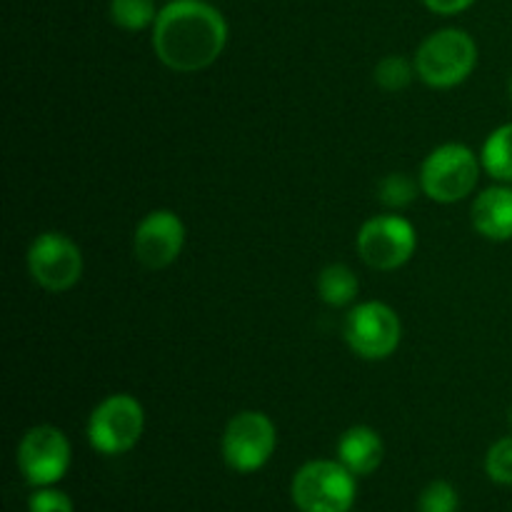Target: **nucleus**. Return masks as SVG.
Here are the masks:
<instances>
[{
    "label": "nucleus",
    "mask_w": 512,
    "mask_h": 512,
    "mask_svg": "<svg viewBox=\"0 0 512 512\" xmlns=\"http://www.w3.org/2000/svg\"><path fill=\"white\" fill-rule=\"evenodd\" d=\"M228 45L223 13L205 0H170L153 25V50L165 68L198 73L210 68Z\"/></svg>",
    "instance_id": "obj_1"
},
{
    "label": "nucleus",
    "mask_w": 512,
    "mask_h": 512,
    "mask_svg": "<svg viewBox=\"0 0 512 512\" xmlns=\"http://www.w3.org/2000/svg\"><path fill=\"white\" fill-rule=\"evenodd\" d=\"M418 512H460V495L448 480H433L418 498Z\"/></svg>",
    "instance_id": "obj_19"
},
{
    "label": "nucleus",
    "mask_w": 512,
    "mask_h": 512,
    "mask_svg": "<svg viewBox=\"0 0 512 512\" xmlns=\"http://www.w3.org/2000/svg\"><path fill=\"white\" fill-rule=\"evenodd\" d=\"M480 163L478 155L463 143H445L430 150L420 165V190L433 203L453 205L468 198L478 188Z\"/></svg>",
    "instance_id": "obj_4"
},
{
    "label": "nucleus",
    "mask_w": 512,
    "mask_h": 512,
    "mask_svg": "<svg viewBox=\"0 0 512 512\" xmlns=\"http://www.w3.org/2000/svg\"><path fill=\"white\" fill-rule=\"evenodd\" d=\"M28 273L38 288L65 293L83 278V253L65 233L48 230L30 243Z\"/></svg>",
    "instance_id": "obj_10"
},
{
    "label": "nucleus",
    "mask_w": 512,
    "mask_h": 512,
    "mask_svg": "<svg viewBox=\"0 0 512 512\" xmlns=\"http://www.w3.org/2000/svg\"><path fill=\"white\" fill-rule=\"evenodd\" d=\"M413 63L425 85L448 90L473 75L478 65V45L460 28L435 30L418 45Z\"/></svg>",
    "instance_id": "obj_2"
},
{
    "label": "nucleus",
    "mask_w": 512,
    "mask_h": 512,
    "mask_svg": "<svg viewBox=\"0 0 512 512\" xmlns=\"http://www.w3.org/2000/svg\"><path fill=\"white\" fill-rule=\"evenodd\" d=\"M355 248L368 268L390 273V270L403 268L413 258L418 248V235H415L413 223L403 215H375L365 220L363 228L358 230Z\"/></svg>",
    "instance_id": "obj_8"
},
{
    "label": "nucleus",
    "mask_w": 512,
    "mask_h": 512,
    "mask_svg": "<svg viewBox=\"0 0 512 512\" xmlns=\"http://www.w3.org/2000/svg\"><path fill=\"white\" fill-rule=\"evenodd\" d=\"M480 163L490 178L512 185V123L500 125L485 138Z\"/></svg>",
    "instance_id": "obj_15"
},
{
    "label": "nucleus",
    "mask_w": 512,
    "mask_h": 512,
    "mask_svg": "<svg viewBox=\"0 0 512 512\" xmlns=\"http://www.w3.org/2000/svg\"><path fill=\"white\" fill-rule=\"evenodd\" d=\"M355 475L340 460H308L290 483V498L300 512H350L358 498Z\"/></svg>",
    "instance_id": "obj_3"
},
{
    "label": "nucleus",
    "mask_w": 512,
    "mask_h": 512,
    "mask_svg": "<svg viewBox=\"0 0 512 512\" xmlns=\"http://www.w3.org/2000/svg\"><path fill=\"white\" fill-rule=\"evenodd\" d=\"M318 298L330 308H345V305L355 303L360 290V280L348 265L333 263L328 268L320 270L318 275Z\"/></svg>",
    "instance_id": "obj_14"
},
{
    "label": "nucleus",
    "mask_w": 512,
    "mask_h": 512,
    "mask_svg": "<svg viewBox=\"0 0 512 512\" xmlns=\"http://www.w3.org/2000/svg\"><path fill=\"white\" fill-rule=\"evenodd\" d=\"M508 95H510V103H512V75H510V83H508Z\"/></svg>",
    "instance_id": "obj_23"
},
{
    "label": "nucleus",
    "mask_w": 512,
    "mask_h": 512,
    "mask_svg": "<svg viewBox=\"0 0 512 512\" xmlns=\"http://www.w3.org/2000/svg\"><path fill=\"white\" fill-rule=\"evenodd\" d=\"M385 443L370 425H353L338 440V460L355 475L365 478L383 465Z\"/></svg>",
    "instance_id": "obj_13"
},
{
    "label": "nucleus",
    "mask_w": 512,
    "mask_h": 512,
    "mask_svg": "<svg viewBox=\"0 0 512 512\" xmlns=\"http://www.w3.org/2000/svg\"><path fill=\"white\" fill-rule=\"evenodd\" d=\"M185 245V223L168 208L150 210L133 235V255L143 268L163 270L178 260Z\"/></svg>",
    "instance_id": "obj_11"
},
{
    "label": "nucleus",
    "mask_w": 512,
    "mask_h": 512,
    "mask_svg": "<svg viewBox=\"0 0 512 512\" xmlns=\"http://www.w3.org/2000/svg\"><path fill=\"white\" fill-rule=\"evenodd\" d=\"M418 188H420V183H415L410 175L390 173L380 180L378 198L383 200L388 208L403 210V208H408L415 198H418Z\"/></svg>",
    "instance_id": "obj_18"
},
{
    "label": "nucleus",
    "mask_w": 512,
    "mask_h": 512,
    "mask_svg": "<svg viewBox=\"0 0 512 512\" xmlns=\"http://www.w3.org/2000/svg\"><path fill=\"white\" fill-rule=\"evenodd\" d=\"M485 473L495 485L510 488L512 485V435L495 440L485 453Z\"/></svg>",
    "instance_id": "obj_20"
},
{
    "label": "nucleus",
    "mask_w": 512,
    "mask_h": 512,
    "mask_svg": "<svg viewBox=\"0 0 512 512\" xmlns=\"http://www.w3.org/2000/svg\"><path fill=\"white\" fill-rule=\"evenodd\" d=\"M278 448L275 423L260 410H243L228 420L220 438V455L233 473L250 475L263 470Z\"/></svg>",
    "instance_id": "obj_5"
},
{
    "label": "nucleus",
    "mask_w": 512,
    "mask_h": 512,
    "mask_svg": "<svg viewBox=\"0 0 512 512\" xmlns=\"http://www.w3.org/2000/svg\"><path fill=\"white\" fill-rule=\"evenodd\" d=\"M343 338L358 358L385 360L398 350L403 340V323L388 303L365 300L353 305V310L345 315Z\"/></svg>",
    "instance_id": "obj_7"
},
{
    "label": "nucleus",
    "mask_w": 512,
    "mask_h": 512,
    "mask_svg": "<svg viewBox=\"0 0 512 512\" xmlns=\"http://www.w3.org/2000/svg\"><path fill=\"white\" fill-rule=\"evenodd\" d=\"M470 223L480 238L490 243L512 240V185H493L485 188L470 208Z\"/></svg>",
    "instance_id": "obj_12"
},
{
    "label": "nucleus",
    "mask_w": 512,
    "mask_h": 512,
    "mask_svg": "<svg viewBox=\"0 0 512 512\" xmlns=\"http://www.w3.org/2000/svg\"><path fill=\"white\" fill-rule=\"evenodd\" d=\"M18 470L30 488L58 485L68 475L73 450L68 435L55 425H33L18 443Z\"/></svg>",
    "instance_id": "obj_9"
},
{
    "label": "nucleus",
    "mask_w": 512,
    "mask_h": 512,
    "mask_svg": "<svg viewBox=\"0 0 512 512\" xmlns=\"http://www.w3.org/2000/svg\"><path fill=\"white\" fill-rule=\"evenodd\" d=\"M28 512H75V505L68 493L48 485V488H33L28 498Z\"/></svg>",
    "instance_id": "obj_21"
},
{
    "label": "nucleus",
    "mask_w": 512,
    "mask_h": 512,
    "mask_svg": "<svg viewBox=\"0 0 512 512\" xmlns=\"http://www.w3.org/2000/svg\"><path fill=\"white\" fill-rule=\"evenodd\" d=\"M508 420H510V425H512V408H510V413H508Z\"/></svg>",
    "instance_id": "obj_24"
},
{
    "label": "nucleus",
    "mask_w": 512,
    "mask_h": 512,
    "mask_svg": "<svg viewBox=\"0 0 512 512\" xmlns=\"http://www.w3.org/2000/svg\"><path fill=\"white\" fill-rule=\"evenodd\" d=\"M158 13L155 0H110V20L128 33L153 28Z\"/></svg>",
    "instance_id": "obj_16"
},
{
    "label": "nucleus",
    "mask_w": 512,
    "mask_h": 512,
    "mask_svg": "<svg viewBox=\"0 0 512 512\" xmlns=\"http://www.w3.org/2000/svg\"><path fill=\"white\" fill-rule=\"evenodd\" d=\"M473 3L475 0H423L425 8L438 15H458L468 10Z\"/></svg>",
    "instance_id": "obj_22"
},
{
    "label": "nucleus",
    "mask_w": 512,
    "mask_h": 512,
    "mask_svg": "<svg viewBox=\"0 0 512 512\" xmlns=\"http://www.w3.org/2000/svg\"><path fill=\"white\" fill-rule=\"evenodd\" d=\"M415 63L413 60L403 58V55H388V58L380 60L375 65V83L380 85L388 93H398V90H405L415 78Z\"/></svg>",
    "instance_id": "obj_17"
},
{
    "label": "nucleus",
    "mask_w": 512,
    "mask_h": 512,
    "mask_svg": "<svg viewBox=\"0 0 512 512\" xmlns=\"http://www.w3.org/2000/svg\"><path fill=\"white\" fill-rule=\"evenodd\" d=\"M145 433V410L138 398L115 393L100 400L88 418V443L100 455H125Z\"/></svg>",
    "instance_id": "obj_6"
}]
</instances>
